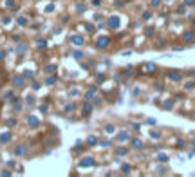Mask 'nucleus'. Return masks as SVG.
<instances>
[{
    "label": "nucleus",
    "mask_w": 195,
    "mask_h": 177,
    "mask_svg": "<svg viewBox=\"0 0 195 177\" xmlns=\"http://www.w3.org/2000/svg\"><path fill=\"white\" fill-rule=\"evenodd\" d=\"M71 42L72 45H78V47H81V45L85 43V40H83V36H78V34H74V36H71Z\"/></svg>",
    "instance_id": "obj_1"
},
{
    "label": "nucleus",
    "mask_w": 195,
    "mask_h": 177,
    "mask_svg": "<svg viewBox=\"0 0 195 177\" xmlns=\"http://www.w3.org/2000/svg\"><path fill=\"white\" fill-rule=\"evenodd\" d=\"M107 45H108V38L107 36H101V38L96 40V47H99V49H105Z\"/></svg>",
    "instance_id": "obj_2"
},
{
    "label": "nucleus",
    "mask_w": 195,
    "mask_h": 177,
    "mask_svg": "<svg viewBox=\"0 0 195 177\" xmlns=\"http://www.w3.org/2000/svg\"><path fill=\"white\" fill-rule=\"evenodd\" d=\"M108 27L110 29H118L119 27V18L118 16H110L108 18Z\"/></svg>",
    "instance_id": "obj_3"
},
{
    "label": "nucleus",
    "mask_w": 195,
    "mask_h": 177,
    "mask_svg": "<svg viewBox=\"0 0 195 177\" xmlns=\"http://www.w3.org/2000/svg\"><path fill=\"white\" fill-rule=\"evenodd\" d=\"M94 163H96V161L92 159V157H85V159H81V161H80V165H81V166H94Z\"/></svg>",
    "instance_id": "obj_4"
},
{
    "label": "nucleus",
    "mask_w": 195,
    "mask_h": 177,
    "mask_svg": "<svg viewBox=\"0 0 195 177\" xmlns=\"http://www.w3.org/2000/svg\"><path fill=\"white\" fill-rule=\"evenodd\" d=\"M96 87H92V89H89L87 92H85V99H87V101H89V99H92V98H94V94H96Z\"/></svg>",
    "instance_id": "obj_5"
},
{
    "label": "nucleus",
    "mask_w": 195,
    "mask_h": 177,
    "mask_svg": "<svg viewBox=\"0 0 195 177\" xmlns=\"http://www.w3.org/2000/svg\"><path fill=\"white\" fill-rule=\"evenodd\" d=\"M9 141H11V134L9 132H4L2 136H0V143H2V145L4 143H9Z\"/></svg>",
    "instance_id": "obj_6"
},
{
    "label": "nucleus",
    "mask_w": 195,
    "mask_h": 177,
    "mask_svg": "<svg viewBox=\"0 0 195 177\" xmlns=\"http://www.w3.org/2000/svg\"><path fill=\"white\" fill-rule=\"evenodd\" d=\"M90 110H92V107H90L89 103H85V105L81 107V114H83V116H89V114H90Z\"/></svg>",
    "instance_id": "obj_7"
},
{
    "label": "nucleus",
    "mask_w": 195,
    "mask_h": 177,
    "mask_svg": "<svg viewBox=\"0 0 195 177\" xmlns=\"http://www.w3.org/2000/svg\"><path fill=\"white\" fill-rule=\"evenodd\" d=\"M25 152H27L25 145H20V147H16V150H14V154H16V156H24Z\"/></svg>",
    "instance_id": "obj_8"
},
{
    "label": "nucleus",
    "mask_w": 195,
    "mask_h": 177,
    "mask_svg": "<svg viewBox=\"0 0 195 177\" xmlns=\"http://www.w3.org/2000/svg\"><path fill=\"white\" fill-rule=\"evenodd\" d=\"M24 76H16V78H14L13 80V83H14V85H16V87H22V85H24Z\"/></svg>",
    "instance_id": "obj_9"
},
{
    "label": "nucleus",
    "mask_w": 195,
    "mask_h": 177,
    "mask_svg": "<svg viewBox=\"0 0 195 177\" xmlns=\"http://www.w3.org/2000/svg\"><path fill=\"white\" fill-rule=\"evenodd\" d=\"M27 121H29V125H31V127H38V123H40L34 116H29V118H27Z\"/></svg>",
    "instance_id": "obj_10"
},
{
    "label": "nucleus",
    "mask_w": 195,
    "mask_h": 177,
    "mask_svg": "<svg viewBox=\"0 0 195 177\" xmlns=\"http://www.w3.org/2000/svg\"><path fill=\"white\" fill-rule=\"evenodd\" d=\"M193 38H195V34H193V33H184V36H183V40H184V42H192Z\"/></svg>",
    "instance_id": "obj_11"
},
{
    "label": "nucleus",
    "mask_w": 195,
    "mask_h": 177,
    "mask_svg": "<svg viewBox=\"0 0 195 177\" xmlns=\"http://www.w3.org/2000/svg\"><path fill=\"white\" fill-rule=\"evenodd\" d=\"M36 45H38L40 49H45V47H47V42L42 40V38H38V40H36Z\"/></svg>",
    "instance_id": "obj_12"
},
{
    "label": "nucleus",
    "mask_w": 195,
    "mask_h": 177,
    "mask_svg": "<svg viewBox=\"0 0 195 177\" xmlns=\"http://www.w3.org/2000/svg\"><path fill=\"white\" fill-rule=\"evenodd\" d=\"M96 143H98V137H96V136H90L89 139H87V145H90V147H94Z\"/></svg>",
    "instance_id": "obj_13"
},
{
    "label": "nucleus",
    "mask_w": 195,
    "mask_h": 177,
    "mask_svg": "<svg viewBox=\"0 0 195 177\" xmlns=\"http://www.w3.org/2000/svg\"><path fill=\"white\" fill-rule=\"evenodd\" d=\"M170 80L179 81V80H181V74H179V72H170Z\"/></svg>",
    "instance_id": "obj_14"
},
{
    "label": "nucleus",
    "mask_w": 195,
    "mask_h": 177,
    "mask_svg": "<svg viewBox=\"0 0 195 177\" xmlns=\"http://www.w3.org/2000/svg\"><path fill=\"white\" fill-rule=\"evenodd\" d=\"M72 56H74L76 60H81V58H83L85 54H83V52H81V51H74V52H72Z\"/></svg>",
    "instance_id": "obj_15"
},
{
    "label": "nucleus",
    "mask_w": 195,
    "mask_h": 177,
    "mask_svg": "<svg viewBox=\"0 0 195 177\" xmlns=\"http://www.w3.org/2000/svg\"><path fill=\"white\" fill-rule=\"evenodd\" d=\"M132 145H134L136 148H141V147H143V143L139 141V139H132Z\"/></svg>",
    "instance_id": "obj_16"
},
{
    "label": "nucleus",
    "mask_w": 195,
    "mask_h": 177,
    "mask_svg": "<svg viewBox=\"0 0 195 177\" xmlns=\"http://www.w3.org/2000/svg\"><path fill=\"white\" fill-rule=\"evenodd\" d=\"M45 83H47V85H54V83H56V78H54V76H49Z\"/></svg>",
    "instance_id": "obj_17"
},
{
    "label": "nucleus",
    "mask_w": 195,
    "mask_h": 177,
    "mask_svg": "<svg viewBox=\"0 0 195 177\" xmlns=\"http://www.w3.org/2000/svg\"><path fill=\"white\" fill-rule=\"evenodd\" d=\"M118 139H119V141H125V139H128V134H127V132H121V134L118 136Z\"/></svg>",
    "instance_id": "obj_18"
},
{
    "label": "nucleus",
    "mask_w": 195,
    "mask_h": 177,
    "mask_svg": "<svg viewBox=\"0 0 195 177\" xmlns=\"http://www.w3.org/2000/svg\"><path fill=\"white\" fill-rule=\"evenodd\" d=\"M18 25H27V18L20 16V18H18Z\"/></svg>",
    "instance_id": "obj_19"
},
{
    "label": "nucleus",
    "mask_w": 195,
    "mask_h": 177,
    "mask_svg": "<svg viewBox=\"0 0 195 177\" xmlns=\"http://www.w3.org/2000/svg\"><path fill=\"white\" fill-rule=\"evenodd\" d=\"M25 49H27V45H25V43H18V52H24Z\"/></svg>",
    "instance_id": "obj_20"
},
{
    "label": "nucleus",
    "mask_w": 195,
    "mask_h": 177,
    "mask_svg": "<svg viewBox=\"0 0 195 177\" xmlns=\"http://www.w3.org/2000/svg\"><path fill=\"white\" fill-rule=\"evenodd\" d=\"M45 71H47V72H54V71H56V65H49Z\"/></svg>",
    "instance_id": "obj_21"
},
{
    "label": "nucleus",
    "mask_w": 195,
    "mask_h": 177,
    "mask_svg": "<svg viewBox=\"0 0 195 177\" xmlns=\"http://www.w3.org/2000/svg\"><path fill=\"white\" fill-rule=\"evenodd\" d=\"M127 154V148H118V156H125Z\"/></svg>",
    "instance_id": "obj_22"
},
{
    "label": "nucleus",
    "mask_w": 195,
    "mask_h": 177,
    "mask_svg": "<svg viewBox=\"0 0 195 177\" xmlns=\"http://www.w3.org/2000/svg\"><path fill=\"white\" fill-rule=\"evenodd\" d=\"M74 110V105H67L65 107V112H72Z\"/></svg>",
    "instance_id": "obj_23"
},
{
    "label": "nucleus",
    "mask_w": 195,
    "mask_h": 177,
    "mask_svg": "<svg viewBox=\"0 0 195 177\" xmlns=\"http://www.w3.org/2000/svg\"><path fill=\"white\" fill-rule=\"evenodd\" d=\"M24 78H33V72H31V71H25V72H24Z\"/></svg>",
    "instance_id": "obj_24"
},
{
    "label": "nucleus",
    "mask_w": 195,
    "mask_h": 177,
    "mask_svg": "<svg viewBox=\"0 0 195 177\" xmlns=\"http://www.w3.org/2000/svg\"><path fill=\"white\" fill-rule=\"evenodd\" d=\"M123 172H125V174H128V172H130V166H128V165H125V166H123Z\"/></svg>",
    "instance_id": "obj_25"
},
{
    "label": "nucleus",
    "mask_w": 195,
    "mask_h": 177,
    "mask_svg": "<svg viewBox=\"0 0 195 177\" xmlns=\"http://www.w3.org/2000/svg\"><path fill=\"white\" fill-rule=\"evenodd\" d=\"M7 125H9V127L11 125H16V119H9V121H7Z\"/></svg>",
    "instance_id": "obj_26"
},
{
    "label": "nucleus",
    "mask_w": 195,
    "mask_h": 177,
    "mask_svg": "<svg viewBox=\"0 0 195 177\" xmlns=\"http://www.w3.org/2000/svg\"><path fill=\"white\" fill-rule=\"evenodd\" d=\"M166 159H168V157L165 156V154H161V156H159V161H166Z\"/></svg>",
    "instance_id": "obj_27"
},
{
    "label": "nucleus",
    "mask_w": 195,
    "mask_h": 177,
    "mask_svg": "<svg viewBox=\"0 0 195 177\" xmlns=\"http://www.w3.org/2000/svg\"><path fill=\"white\" fill-rule=\"evenodd\" d=\"M159 2L161 0H152V5H159Z\"/></svg>",
    "instance_id": "obj_28"
},
{
    "label": "nucleus",
    "mask_w": 195,
    "mask_h": 177,
    "mask_svg": "<svg viewBox=\"0 0 195 177\" xmlns=\"http://www.w3.org/2000/svg\"><path fill=\"white\" fill-rule=\"evenodd\" d=\"M4 58H5V52H4V51H0V60H4Z\"/></svg>",
    "instance_id": "obj_29"
},
{
    "label": "nucleus",
    "mask_w": 195,
    "mask_h": 177,
    "mask_svg": "<svg viewBox=\"0 0 195 177\" xmlns=\"http://www.w3.org/2000/svg\"><path fill=\"white\" fill-rule=\"evenodd\" d=\"M92 4H94V5H99V4H101V0H92Z\"/></svg>",
    "instance_id": "obj_30"
}]
</instances>
